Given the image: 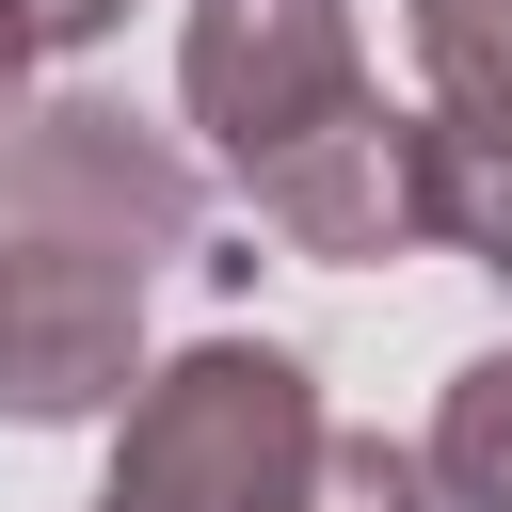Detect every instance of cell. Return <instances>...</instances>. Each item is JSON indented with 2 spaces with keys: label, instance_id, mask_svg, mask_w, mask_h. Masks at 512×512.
Masks as SVG:
<instances>
[{
  "label": "cell",
  "instance_id": "3957f363",
  "mask_svg": "<svg viewBox=\"0 0 512 512\" xmlns=\"http://www.w3.org/2000/svg\"><path fill=\"white\" fill-rule=\"evenodd\" d=\"M0 224L16 240H80L112 272H160V256L208 240V176L128 96H16L0 112Z\"/></svg>",
  "mask_w": 512,
  "mask_h": 512
},
{
  "label": "cell",
  "instance_id": "8992f818",
  "mask_svg": "<svg viewBox=\"0 0 512 512\" xmlns=\"http://www.w3.org/2000/svg\"><path fill=\"white\" fill-rule=\"evenodd\" d=\"M432 496L448 512H512V352H464L448 368V400H432Z\"/></svg>",
  "mask_w": 512,
  "mask_h": 512
},
{
  "label": "cell",
  "instance_id": "7a4b0ae2",
  "mask_svg": "<svg viewBox=\"0 0 512 512\" xmlns=\"http://www.w3.org/2000/svg\"><path fill=\"white\" fill-rule=\"evenodd\" d=\"M320 448V384L272 336H192L176 368H128L96 512H288Z\"/></svg>",
  "mask_w": 512,
  "mask_h": 512
},
{
  "label": "cell",
  "instance_id": "52a82bcc",
  "mask_svg": "<svg viewBox=\"0 0 512 512\" xmlns=\"http://www.w3.org/2000/svg\"><path fill=\"white\" fill-rule=\"evenodd\" d=\"M400 32H416L432 112H496L512 128V0H400Z\"/></svg>",
  "mask_w": 512,
  "mask_h": 512
},
{
  "label": "cell",
  "instance_id": "277c9868",
  "mask_svg": "<svg viewBox=\"0 0 512 512\" xmlns=\"http://www.w3.org/2000/svg\"><path fill=\"white\" fill-rule=\"evenodd\" d=\"M128 368H144V272L0 224V416L16 432H80V416L128 400Z\"/></svg>",
  "mask_w": 512,
  "mask_h": 512
},
{
  "label": "cell",
  "instance_id": "ba28073f",
  "mask_svg": "<svg viewBox=\"0 0 512 512\" xmlns=\"http://www.w3.org/2000/svg\"><path fill=\"white\" fill-rule=\"evenodd\" d=\"M288 512H448V496H432V464H416L400 432H336V416H320V448H304Z\"/></svg>",
  "mask_w": 512,
  "mask_h": 512
},
{
  "label": "cell",
  "instance_id": "5b68a950",
  "mask_svg": "<svg viewBox=\"0 0 512 512\" xmlns=\"http://www.w3.org/2000/svg\"><path fill=\"white\" fill-rule=\"evenodd\" d=\"M400 176H416V240L432 256H480L512 272V128L496 112H400Z\"/></svg>",
  "mask_w": 512,
  "mask_h": 512
},
{
  "label": "cell",
  "instance_id": "6da1fadb",
  "mask_svg": "<svg viewBox=\"0 0 512 512\" xmlns=\"http://www.w3.org/2000/svg\"><path fill=\"white\" fill-rule=\"evenodd\" d=\"M176 96L224 160V192L320 256V272H384L416 256V176H400V112L368 80L352 0H192L176 16Z\"/></svg>",
  "mask_w": 512,
  "mask_h": 512
},
{
  "label": "cell",
  "instance_id": "9c48e42d",
  "mask_svg": "<svg viewBox=\"0 0 512 512\" xmlns=\"http://www.w3.org/2000/svg\"><path fill=\"white\" fill-rule=\"evenodd\" d=\"M16 32L32 48H96V32H128V0H16Z\"/></svg>",
  "mask_w": 512,
  "mask_h": 512
},
{
  "label": "cell",
  "instance_id": "30bf717a",
  "mask_svg": "<svg viewBox=\"0 0 512 512\" xmlns=\"http://www.w3.org/2000/svg\"><path fill=\"white\" fill-rule=\"evenodd\" d=\"M32 64H48V48H32V32H16V0H0V112L32 96Z\"/></svg>",
  "mask_w": 512,
  "mask_h": 512
}]
</instances>
